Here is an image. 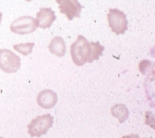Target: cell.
<instances>
[{
  "instance_id": "obj_12",
  "label": "cell",
  "mask_w": 155,
  "mask_h": 138,
  "mask_svg": "<svg viewBox=\"0 0 155 138\" xmlns=\"http://www.w3.org/2000/svg\"><path fill=\"white\" fill-rule=\"evenodd\" d=\"M34 46V42H27V43L16 44V45H13V49H15L16 51L21 53L24 56H27L32 52Z\"/></svg>"
},
{
  "instance_id": "obj_15",
  "label": "cell",
  "mask_w": 155,
  "mask_h": 138,
  "mask_svg": "<svg viewBox=\"0 0 155 138\" xmlns=\"http://www.w3.org/2000/svg\"><path fill=\"white\" fill-rule=\"evenodd\" d=\"M2 13H1V11H0V24H1V21H2Z\"/></svg>"
},
{
  "instance_id": "obj_10",
  "label": "cell",
  "mask_w": 155,
  "mask_h": 138,
  "mask_svg": "<svg viewBox=\"0 0 155 138\" xmlns=\"http://www.w3.org/2000/svg\"><path fill=\"white\" fill-rule=\"evenodd\" d=\"M110 112L113 117L118 119L120 123H125L129 116V109L123 104H116L113 105L110 108Z\"/></svg>"
},
{
  "instance_id": "obj_2",
  "label": "cell",
  "mask_w": 155,
  "mask_h": 138,
  "mask_svg": "<svg viewBox=\"0 0 155 138\" xmlns=\"http://www.w3.org/2000/svg\"><path fill=\"white\" fill-rule=\"evenodd\" d=\"M53 124V117L50 114L38 116L28 125V133L31 137H40L47 133Z\"/></svg>"
},
{
  "instance_id": "obj_3",
  "label": "cell",
  "mask_w": 155,
  "mask_h": 138,
  "mask_svg": "<svg viewBox=\"0 0 155 138\" xmlns=\"http://www.w3.org/2000/svg\"><path fill=\"white\" fill-rule=\"evenodd\" d=\"M109 27L116 35L125 34L128 30V20L124 12L118 9H110L107 13Z\"/></svg>"
},
{
  "instance_id": "obj_16",
  "label": "cell",
  "mask_w": 155,
  "mask_h": 138,
  "mask_svg": "<svg viewBox=\"0 0 155 138\" xmlns=\"http://www.w3.org/2000/svg\"><path fill=\"white\" fill-rule=\"evenodd\" d=\"M136 138H140V137L138 136V135H136ZM143 138H145V137H143Z\"/></svg>"
},
{
  "instance_id": "obj_17",
  "label": "cell",
  "mask_w": 155,
  "mask_h": 138,
  "mask_svg": "<svg viewBox=\"0 0 155 138\" xmlns=\"http://www.w3.org/2000/svg\"><path fill=\"white\" fill-rule=\"evenodd\" d=\"M26 1H28V2H31V1H32V0H26Z\"/></svg>"
},
{
  "instance_id": "obj_7",
  "label": "cell",
  "mask_w": 155,
  "mask_h": 138,
  "mask_svg": "<svg viewBox=\"0 0 155 138\" xmlns=\"http://www.w3.org/2000/svg\"><path fill=\"white\" fill-rule=\"evenodd\" d=\"M58 100L57 93L52 89H44L38 93L37 103L40 107L45 109H50L55 107Z\"/></svg>"
},
{
  "instance_id": "obj_8",
  "label": "cell",
  "mask_w": 155,
  "mask_h": 138,
  "mask_svg": "<svg viewBox=\"0 0 155 138\" xmlns=\"http://www.w3.org/2000/svg\"><path fill=\"white\" fill-rule=\"evenodd\" d=\"M57 19L55 12L51 8H40L37 13L38 25L41 29H49Z\"/></svg>"
},
{
  "instance_id": "obj_18",
  "label": "cell",
  "mask_w": 155,
  "mask_h": 138,
  "mask_svg": "<svg viewBox=\"0 0 155 138\" xmlns=\"http://www.w3.org/2000/svg\"><path fill=\"white\" fill-rule=\"evenodd\" d=\"M0 138H3V137H2V136H0Z\"/></svg>"
},
{
  "instance_id": "obj_13",
  "label": "cell",
  "mask_w": 155,
  "mask_h": 138,
  "mask_svg": "<svg viewBox=\"0 0 155 138\" xmlns=\"http://www.w3.org/2000/svg\"><path fill=\"white\" fill-rule=\"evenodd\" d=\"M153 66L154 64L152 62L148 60H143L139 64V70L143 75L146 76L147 72H151L152 70H153Z\"/></svg>"
},
{
  "instance_id": "obj_5",
  "label": "cell",
  "mask_w": 155,
  "mask_h": 138,
  "mask_svg": "<svg viewBox=\"0 0 155 138\" xmlns=\"http://www.w3.org/2000/svg\"><path fill=\"white\" fill-rule=\"evenodd\" d=\"M38 27V21L31 16H23L14 20L10 25V30L18 35H28L34 32Z\"/></svg>"
},
{
  "instance_id": "obj_4",
  "label": "cell",
  "mask_w": 155,
  "mask_h": 138,
  "mask_svg": "<svg viewBox=\"0 0 155 138\" xmlns=\"http://www.w3.org/2000/svg\"><path fill=\"white\" fill-rule=\"evenodd\" d=\"M21 65L20 57L7 49H0V69L6 73H15Z\"/></svg>"
},
{
  "instance_id": "obj_11",
  "label": "cell",
  "mask_w": 155,
  "mask_h": 138,
  "mask_svg": "<svg viewBox=\"0 0 155 138\" xmlns=\"http://www.w3.org/2000/svg\"><path fill=\"white\" fill-rule=\"evenodd\" d=\"M104 45L100 43V42H90V54H89L88 63H93L94 61H97L100 59L104 53Z\"/></svg>"
},
{
  "instance_id": "obj_14",
  "label": "cell",
  "mask_w": 155,
  "mask_h": 138,
  "mask_svg": "<svg viewBox=\"0 0 155 138\" xmlns=\"http://www.w3.org/2000/svg\"><path fill=\"white\" fill-rule=\"evenodd\" d=\"M121 138H136V134H130V135H126V136H122Z\"/></svg>"
},
{
  "instance_id": "obj_6",
  "label": "cell",
  "mask_w": 155,
  "mask_h": 138,
  "mask_svg": "<svg viewBox=\"0 0 155 138\" xmlns=\"http://www.w3.org/2000/svg\"><path fill=\"white\" fill-rule=\"evenodd\" d=\"M60 5L59 9L63 14H65L68 20L72 21L74 17H81V12L83 6L79 3L78 0H56Z\"/></svg>"
},
{
  "instance_id": "obj_9",
  "label": "cell",
  "mask_w": 155,
  "mask_h": 138,
  "mask_svg": "<svg viewBox=\"0 0 155 138\" xmlns=\"http://www.w3.org/2000/svg\"><path fill=\"white\" fill-rule=\"evenodd\" d=\"M49 49L50 53L57 57H64L67 52V46L64 39L60 36L53 38L49 44Z\"/></svg>"
},
{
  "instance_id": "obj_1",
  "label": "cell",
  "mask_w": 155,
  "mask_h": 138,
  "mask_svg": "<svg viewBox=\"0 0 155 138\" xmlns=\"http://www.w3.org/2000/svg\"><path fill=\"white\" fill-rule=\"evenodd\" d=\"M90 54V42L83 35H78L71 45V55L74 64L82 66L89 60Z\"/></svg>"
}]
</instances>
